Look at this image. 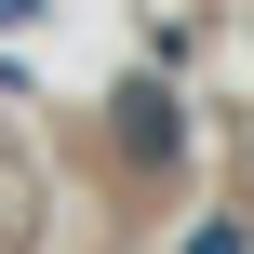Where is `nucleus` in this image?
<instances>
[{
  "mask_svg": "<svg viewBox=\"0 0 254 254\" xmlns=\"http://www.w3.org/2000/svg\"><path fill=\"white\" fill-rule=\"evenodd\" d=\"M188 254H254V214H214V228H188Z\"/></svg>",
  "mask_w": 254,
  "mask_h": 254,
  "instance_id": "1",
  "label": "nucleus"
}]
</instances>
